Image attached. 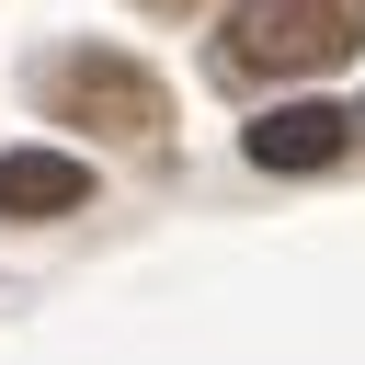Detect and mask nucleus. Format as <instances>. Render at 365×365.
<instances>
[{
	"label": "nucleus",
	"mask_w": 365,
	"mask_h": 365,
	"mask_svg": "<svg viewBox=\"0 0 365 365\" xmlns=\"http://www.w3.org/2000/svg\"><path fill=\"white\" fill-rule=\"evenodd\" d=\"M46 114L57 125H103V137H125V148H148L160 125H171V91L137 68V57H103V46H68L57 68H46Z\"/></svg>",
	"instance_id": "f03ea898"
},
{
	"label": "nucleus",
	"mask_w": 365,
	"mask_h": 365,
	"mask_svg": "<svg viewBox=\"0 0 365 365\" xmlns=\"http://www.w3.org/2000/svg\"><path fill=\"white\" fill-rule=\"evenodd\" d=\"M365 46V0H228V80H319Z\"/></svg>",
	"instance_id": "f257e3e1"
},
{
	"label": "nucleus",
	"mask_w": 365,
	"mask_h": 365,
	"mask_svg": "<svg viewBox=\"0 0 365 365\" xmlns=\"http://www.w3.org/2000/svg\"><path fill=\"white\" fill-rule=\"evenodd\" d=\"M91 194V171L68 148H0V217H68Z\"/></svg>",
	"instance_id": "20e7f679"
},
{
	"label": "nucleus",
	"mask_w": 365,
	"mask_h": 365,
	"mask_svg": "<svg viewBox=\"0 0 365 365\" xmlns=\"http://www.w3.org/2000/svg\"><path fill=\"white\" fill-rule=\"evenodd\" d=\"M354 125H365V114H342V103H274V114L251 125V160H262V171H331Z\"/></svg>",
	"instance_id": "7ed1b4c3"
},
{
	"label": "nucleus",
	"mask_w": 365,
	"mask_h": 365,
	"mask_svg": "<svg viewBox=\"0 0 365 365\" xmlns=\"http://www.w3.org/2000/svg\"><path fill=\"white\" fill-rule=\"evenodd\" d=\"M137 11H194V0H137Z\"/></svg>",
	"instance_id": "39448f33"
}]
</instances>
